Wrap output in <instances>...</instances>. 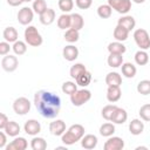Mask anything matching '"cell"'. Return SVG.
I'll return each mask as SVG.
<instances>
[{"instance_id":"cell-40","label":"cell","mask_w":150,"mask_h":150,"mask_svg":"<svg viewBox=\"0 0 150 150\" xmlns=\"http://www.w3.org/2000/svg\"><path fill=\"white\" fill-rule=\"evenodd\" d=\"M137 91L141 95H149L150 94V80H142L137 84Z\"/></svg>"},{"instance_id":"cell-48","label":"cell","mask_w":150,"mask_h":150,"mask_svg":"<svg viewBox=\"0 0 150 150\" xmlns=\"http://www.w3.org/2000/svg\"><path fill=\"white\" fill-rule=\"evenodd\" d=\"M23 2V0H7V4L12 7H16V6H20L21 4Z\"/></svg>"},{"instance_id":"cell-12","label":"cell","mask_w":150,"mask_h":150,"mask_svg":"<svg viewBox=\"0 0 150 150\" xmlns=\"http://www.w3.org/2000/svg\"><path fill=\"white\" fill-rule=\"evenodd\" d=\"M28 146V142L25 137H15L9 144L6 145V150H25Z\"/></svg>"},{"instance_id":"cell-5","label":"cell","mask_w":150,"mask_h":150,"mask_svg":"<svg viewBox=\"0 0 150 150\" xmlns=\"http://www.w3.org/2000/svg\"><path fill=\"white\" fill-rule=\"evenodd\" d=\"M91 98V93L88 89H77L73 95H70V102L75 107H81Z\"/></svg>"},{"instance_id":"cell-34","label":"cell","mask_w":150,"mask_h":150,"mask_svg":"<svg viewBox=\"0 0 150 150\" xmlns=\"http://www.w3.org/2000/svg\"><path fill=\"white\" fill-rule=\"evenodd\" d=\"M80 38V33L77 29H74V28H68L64 33V40L69 43H74L79 40Z\"/></svg>"},{"instance_id":"cell-41","label":"cell","mask_w":150,"mask_h":150,"mask_svg":"<svg viewBox=\"0 0 150 150\" xmlns=\"http://www.w3.org/2000/svg\"><path fill=\"white\" fill-rule=\"evenodd\" d=\"M62 91L67 95H73L76 90H77V83L75 82H71V81H66L63 84H62Z\"/></svg>"},{"instance_id":"cell-1","label":"cell","mask_w":150,"mask_h":150,"mask_svg":"<svg viewBox=\"0 0 150 150\" xmlns=\"http://www.w3.org/2000/svg\"><path fill=\"white\" fill-rule=\"evenodd\" d=\"M34 104L39 114L45 118H55L61 110V98L48 90H39L34 94Z\"/></svg>"},{"instance_id":"cell-26","label":"cell","mask_w":150,"mask_h":150,"mask_svg":"<svg viewBox=\"0 0 150 150\" xmlns=\"http://www.w3.org/2000/svg\"><path fill=\"white\" fill-rule=\"evenodd\" d=\"M108 66L111 68H118L123 64V56L122 54H109L107 59Z\"/></svg>"},{"instance_id":"cell-45","label":"cell","mask_w":150,"mask_h":150,"mask_svg":"<svg viewBox=\"0 0 150 150\" xmlns=\"http://www.w3.org/2000/svg\"><path fill=\"white\" fill-rule=\"evenodd\" d=\"M9 50H11L9 42H7V41H2V42H0V55L5 56V55H7V54L9 53Z\"/></svg>"},{"instance_id":"cell-16","label":"cell","mask_w":150,"mask_h":150,"mask_svg":"<svg viewBox=\"0 0 150 150\" xmlns=\"http://www.w3.org/2000/svg\"><path fill=\"white\" fill-rule=\"evenodd\" d=\"M97 137L93 134H88V135H84L82 138H81V145L82 148L87 149V150H91L94 149L96 145H97Z\"/></svg>"},{"instance_id":"cell-38","label":"cell","mask_w":150,"mask_h":150,"mask_svg":"<svg viewBox=\"0 0 150 150\" xmlns=\"http://www.w3.org/2000/svg\"><path fill=\"white\" fill-rule=\"evenodd\" d=\"M111 13H112V8L107 4V5H101L98 6L97 8V15L102 19H108L111 16Z\"/></svg>"},{"instance_id":"cell-6","label":"cell","mask_w":150,"mask_h":150,"mask_svg":"<svg viewBox=\"0 0 150 150\" xmlns=\"http://www.w3.org/2000/svg\"><path fill=\"white\" fill-rule=\"evenodd\" d=\"M13 110L18 115H26L30 110V102L26 97H18L13 102Z\"/></svg>"},{"instance_id":"cell-44","label":"cell","mask_w":150,"mask_h":150,"mask_svg":"<svg viewBox=\"0 0 150 150\" xmlns=\"http://www.w3.org/2000/svg\"><path fill=\"white\" fill-rule=\"evenodd\" d=\"M75 4L80 9H88L91 6L93 0H75Z\"/></svg>"},{"instance_id":"cell-27","label":"cell","mask_w":150,"mask_h":150,"mask_svg":"<svg viewBox=\"0 0 150 150\" xmlns=\"http://www.w3.org/2000/svg\"><path fill=\"white\" fill-rule=\"evenodd\" d=\"M127 48L125 46L120 42V41H115V42H110L108 45V52L109 54H123L125 53Z\"/></svg>"},{"instance_id":"cell-20","label":"cell","mask_w":150,"mask_h":150,"mask_svg":"<svg viewBox=\"0 0 150 150\" xmlns=\"http://www.w3.org/2000/svg\"><path fill=\"white\" fill-rule=\"evenodd\" d=\"M55 16H56L55 11L52 9V8H47V11L40 15V22L42 25H45V26L52 25L54 22V20H55Z\"/></svg>"},{"instance_id":"cell-47","label":"cell","mask_w":150,"mask_h":150,"mask_svg":"<svg viewBox=\"0 0 150 150\" xmlns=\"http://www.w3.org/2000/svg\"><path fill=\"white\" fill-rule=\"evenodd\" d=\"M7 134L5 131H0V148H6L7 145Z\"/></svg>"},{"instance_id":"cell-7","label":"cell","mask_w":150,"mask_h":150,"mask_svg":"<svg viewBox=\"0 0 150 150\" xmlns=\"http://www.w3.org/2000/svg\"><path fill=\"white\" fill-rule=\"evenodd\" d=\"M108 5L120 14H127L131 9V0H108Z\"/></svg>"},{"instance_id":"cell-24","label":"cell","mask_w":150,"mask_h":150,"mask_svg":"<svg viewBox=\"0 0 150 150\" xmlns=\"http://www.w3.org/2000/svg\"><path fill=\"white\" fill-rule=\"evenodd\" d=\"M121 68H122V75H123L124 77H127V79H132V77H135V75H136V73H137L136 67H135L132 63H130V62L123 63V64L121 66Z\"/></svg>"},{"instance_id":"cell-28","label":"cell","mask_w":150,"mask_h":150,"mask_svg":"<svg viewBox=\"0 0 150 150\" xmlns=\"http://www.w3.org/2000/svg\"><path fill=\"white\" fill-rule=\"evenodd\" d=\"M71 16V23H70V28H74V29H82L83 26H84V20H83V16L79 13H73L70 14Z\"/></svg>"},{"instance_id":"cell-9","label":"cell","mask_w":150,"mask_h":150,"mask_svg":"<svg viewBox=\"0 0 150 150\" xmlns=\"http://www.w3.org/2000/svg\"><path fill=\"white\" fill-rule=\"evenodd\" d=\"M16 16H18L19 23H21L23 26H27V25H29L33 21L34 11H33V8H29V7H22L18 12V15Z\"/></svg>"},{"instance_id":"cell-21","label":"cell","mask_w":150,"mask_h":150,"mask_svg":"<svg viewBox=\"0 0 150 150\" xmlns=\"http://www.w3.org/2000/svg\"><path fill=\"white\" fill-rule=\"evenodd\" d=\"M117 25H121L124 28H127L129 32H131L136 26V21L134 19V16H131V15H123L122 18L118 19Z\"/></svg>"},{"instance_id":"cell-31","label":"cell","mask_w":150,"mask_h":150,"mask_svg":"<svg viewBox=\"0 0 150 150\" xmlns=\"http://www.w3.org/2000/svg\"><path fill=\"white\" fill-rule=\"evenodd\" d=\"M135 62L138 64V66H145L148 62H149V55L145 50L143 49H139L135 53Z\"/></svg>"},{"instance_id":"cell-10","label":"cell","mask_w":150,"mask_h":150,"mask_svg":"<svg viewBox=\"0 0 150 150\" xmlns=\"http://www.w3.org/2000/svg\"><path fill=\"white\" fill-rule=\"evenodd\" d=\"M103 148L104 150H122L124 148V141L118 136H110L105 141Z\"/></svg>"},{"instance_id":"cell-30","label":"cell","mask_w":150,"mask_h":150,"mask_svg":"<svg viewBox=\"0 0 150 150\" xmlns=\"http://www.w3.org/2000/svg\"><path fill=\"white\" fill-rule=\"evenodd\" d=\"M115 132V125L114 123H103L101 127H100V135L103 136V137H110L112 136Z\"/></svg>"},{"instance_id":"cell-18","label":"cell","mask_w":150,"mask_h":150,"mask_svg":"<svg viewBox=\"0 0 150 150\" xmlns=\"http://www.w3.org/2000/svg\"><path fill=\"white\" fill-rule=\"evenodd\" d=\"M127 120H128V112L123 108L118 107L110 122H112L114 124H123L124 122H127Z\"/></svg>"},{"instance_id":"cell-49","label":"cell","mask_w":150,"mask_h":150,"mask_svg":"<svg viewBox=\"0 0 150 150\" xmlns=\"http://www.w3.org/2000/svg\"><path fill=\"white\" fill-rule=\"evenodd\" d=\"M131 1H134L135 4H143L145 0H131Z\"/></svg>"},{"instance_id":"cell-23","label":"cell","mask_w":150,"mask_h":150,"mask_svg":"<svg viewBox=\"0 0 150 150\" xmlns=\"http://www.w3.org/2000/svg\"><path fill=\"white\" fill-rule=\"evenodd\" d=\"M129 36V30L127 28H124L123 26L121 25H117L114 29V38L116 41H120V42H123L128 39Z\"/></svg>"},{"instance_id":"cell-35","label":"cell","mask_w":150,"mask_h":150,"mask_svg":"<svg viewBox=\"0 0 150 150\" xmlns=\"http://www.w3.org/2000/svg\"><path fill=\"white\" fill-rule=\"evenodd\" d=\"M30 146L33 150H45L47 149V142L42 137H33L30 141Z\"/></svg>"},{"instance_id":"cell-36","label":"cell","mask_w":150,"mask_h":150,"mask_svg":"<svg viewBox=\"0 0 150 150\" xmlns=\"http://www.w3.org/2000/svg\"><path fill=\"white\" fill-rule=\"evenodd\" d=\"M75 81H76L77 86L84 88V87H87L88 84H90V82H91V74L87 70V71H84L83 74H81Z\"/></svg>"},{"instance_id":"cell-37","label":"cell","mask_w":150,"mask_h":150,"mask_svg":"<svg viewBox=\"0 0 150 150\" xmlns=\"http://www.w3.org/2000/svg\"><path fill=\"white\" fill-rule=\"evenodd\" d=\"M33 11H34V13H36V14H39V15H41L42 13H45L46 11H47V4H46V1L45 0H34L33 1Z\"/></svg>"},{"instance_id":"cell-17","label":"cell","mask_w":150,"mask_h":150,"mask_svg":"<svg viewBox=\"0 0 150 150\" xmlns=\"http://www.w3.org/2000/svg\"><path fill=\"white\" fill-rule=\"evenodd\" d=\"M144 130V123L142 122V118L138 120V118H134L131 120V122L129 123V131L131 135H141Z\"/></svg>"},{"instance_id":"cell-43","label":"cell","mask_w":150,"mask_h":150,"mask_svg":"<svg viewBox=\"0 0 150 150\" xmlns=\"http://www.w3.org/2000/svg\"><path fill=\"white\" fill-rule=\"evenodd\" d=\"M141 118L145 122H150V103H146V104H143L138 111Z\"/></svg>"},{"instance_id":"cell-8","label":"cell","mask_w":150,"mask_h":150,"mask_svg":"<svg viewBox=\"0 0 150 150\" xmlns=\"http://www.w3.org/2000/svg\"><path fill=\"white\" fill-rule=\"evenodd\" d=\"M19 66V61H18V57L14 56V55H11V54H7L2 57L1 60V67L7 73H12Z\"/></svg>"},{"instance_id":"cell-50","label":"cell","mask_w":150,"mask_h":150,"mask_svg":"<svg viewBox=\"0 0 150 150\" xmlns=\"http://www.w3.org/2000/svg\"><path fill=\"white\" fill-rule=\"evenodd\" d=\"M138 149H146V146H137L136 150H138Z\"/></svg>"},{"instance_id":"cell-14","label":"cell","mask_w":150,"mask_h":150,"mask_svg":"<svg viewBox=\"0 0 150 150\" xmlns=\"http://www.w3.org/2000/svg\"><path fill=\"white\" fill-rule=\"evenodd\" d=\"M62 56L67 61H75L79 57V49L73 45H68L62 49Z\"/></svg>"},{"instance_id":"cell-11","label":"cell","mask_w":150,"mask_h":150,"mask_svg":"<svg viewBox=\"0 0 150 150\" xmlns=\"http://www.w3.org/2000/svg\"><path fill=\"white\" fill-rule=\"evenodd\" d=\"M23 130L27 135L36 136L41 131V124L36 120H28V121H26V123L23 125Z\"/></svg>"},{"instance_id":"cell-22","label":"cell","mask_w":150,"mask_h":150,"mask_svg":"<svg viewBox=\"0 0 150 150\" xmlns=\"http://www.w3.org/2000/svg\"><path fill=\"white\" fill-rule=\"evenodd\" d=\"M2 36L5 39V41L7 42H15L18 41V38H19V34H18V30L14 28V27H6L2 32Z\"/></svg>"},{"instance_id":"cell-51","label":"cell","mask_w":150,"mask_h":150,"mask_svg":"<svg viewBox=\"0 0 150 150\" xmlns=\"http://www.w3.org/2000/svg\"><path fill=\"white\" fill-rule=\"evenodd\" d=\"M29 1H33V0H23V2H29Z\"/></svg>"},{"instance_id":"cell-46","label":"cell","mask_w":150,"mask_h":150,"mask_svg":"<svg viewBox=\"0 0 150 150\" xmlns=\"http://www.w3.org/2000/svg\"><path fill=\"white\" fill-rule=\"evenodd\" d=\"M8 122H9V118L7 117V115L4 114V112H1L0 114V129L4 130L6 128V125L8 124Z\"/></svg>"},{"instance_id":"cell-29","label":"cell","mask_w":150,"mask_h":150,"mask_svg":"<svg viewBox=\"0 0 150 150\" xmlns=\"http://www.w3.org/2000/svg\"><path fill=\"white\" fill-rule=\"evenodd\" d=\"M70 23H71V16L68 13H63L59 16L57 19V27L60 29H68L70 28Z\"/></svg>"},{"instance_id":"cell-33","label":"cell","mask_w":150,"mask_h":150,"mask_svg":"<svg viewBox=\"0 0 150 150\" xmlns=\"http://www.w3.org/2000/svg\"><path fill=\"white\" fill-rule=\"evenodd\" d=\"M117 108L118 107L115 105V104H107V105H104L103 109H102V117L104 120H107V121H111V118H112V116H114V114H115Z\"/></svg>"},{"instance_id":"cell-25","label":"cell","mask_w":150,"mask_h":150,"mask_svg":"<svg viewBox=\"0 0 150 150\" xmlns=\"http://www.w3.org/2000/svg\"><path fill=\"white\" fill-rule=\"evenodd\" d=\"M20 130H21V128L15 121H9L8 124L6 125V128L4 129V131L11 137H16L20 134Z\"/></svg>"},{"instance_id":"cell-42","label":"cell","mask_w":150,"mask_h":150,"mask_svg":"<svg viewBox=\"0 0 150 150\" xmlns=\"http://www.w3.org/2000/svg\"><path fill=\"white\" fill-rule=\"evenodd\" d=\"M59 8L63 13H69L74 8V1L73 0H59Z\"/></svg>"},{"instance_id":"cell-13","label":"cell","mask_w":150,"mask_h":150,"mask_svg":"<svg viewBox=\"0 0 150 150\" xmlns=\"http://www.w3.org/2000/svg\"><path fill=\"white\" fill-rule=\"evenodd\" d=\"M49 131L54 136H62L66 131V123L62 120H56L54 122H50Z\"/></svg>"},{"instance_id":"cell-39","label":"cell","mask_w":150,"mask_h":150,"mask_svg":"<svg viewBox=\"0 0 150 150\" xmlns=\"http://www.w3.org/2000/svg\"><path fill=\"white\" fill-rule=\"evenodd\" d=\"M12 49H13V52H14L16 55H19V56H20V55H23V54L27 52V43L23 42V41L18 40V41H15V42L13 43Z\"/></svg>"},{"instance_id":"cell-19","label":"cell","mask_w":150,"mask_h":150,"mask_svg":"<svg viewBox=\"0 0 150 150\" xmlns=\"http://www.w3.org/2000/svg\"><path fill=\"white\" fill-rule=\"evenodd\" d=\"M105 83L107 86H117V87H121L122 84V76L116 73V71H110L105 76Z\"/></svg>"},{"instance_id":"cell-15","label":"cell","mask_w":150,"mask_h":150,"mask_svg":"<svg viewBox=\"0 0 150 150\" xmlns=\"http://www.w3.org/2000/svg\"><path fill=\"white\" fill-rule=\"evenodd\" d=\"M122 96V90L121 87L117 86H109L107 89V100L110 103H115L117 102Z\"/></svg>"},{"instance_id":"cell-4","label":"cell","mask_w":150,"mask_h":150,"mask_svg":"<svg viewBox=\"0 0 150 150\" xmlns=\"http://www.w3.org/2000/svg\"><path fill=\"white\" fill-rule=\"evenodd\" d=\"M134 40L139 49L146 50L150 48V35L144 28H138L134 32Z\"/></svg>"},{"instance_id":"cell-2","label":"cell","mask_w":150,"mask_h":150,"mask_svg":"<svg viewBox=\"0 0 150 150\" xmlns=\"http://www.w3.org/2000/svg\"><path fill=\"white\" fill-rule=\"evenodd\" d=\"M83 136H84V127L82 124H73L61 136V141L66 145H71L77 141H81Z\"/></svg>"},{"instance_id":"cell-3","label":"cell","mask_w":150,"mask_h":150,"mask_svg":"<svg viewBox=\"0 0 150 150\" xmlns=\"http://www.w3.org/2000/svg\"><path fill=\"white\" fill-rule=\"evenodd\" d=\"M25 42L32 47H39L42 45L43 39L36 27L29 25L27 26V28L25 29Z\"/></svg>"},{"instance_id":"cell-32","label":"cell","mask_w":150,"mask_h":150,"mask_svg":"<svg viewBox=\"0 0 150 150\" xmlns=\"http://www.w3.org/2000/svg\"><path fill=\"white\" fill-rule=\"evenodd\" d=\"M84 71H87V68H86L84 64H82V63H75L74 66L70 67L69 74H70V76H71L73 79L76 80V79H77L81 74H83Z\"/></svg>"}]
</instances>
